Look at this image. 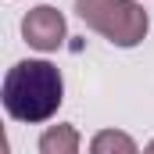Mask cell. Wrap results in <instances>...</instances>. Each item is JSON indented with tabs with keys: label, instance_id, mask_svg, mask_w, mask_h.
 I'll list each match as a JSON object with an SVG mask.
<instances>
[{
	"label": "cell",
	"instance_id": "obj_3",
	"mask_svg": "<svg viewBox=\"0 0 154 154\" xmlns=\"http://www.w3.org/2000/svg\"><path fill=\"white\" fill-rule=\"evenodd\" d=\"M65 32H68L65 14L57 7H50V4H39V7H32L22 18V36H25V43L36 47V50H43V54L57 50L65 43Z\"/></svg>",
	"mask_w": 154,
	"mask_h": 154
},
{
	"label": "cell",
	"instance_id": "obj_6",
	"mask_svg": "<svg viewBox=\"0 0 154 154\" xmlns=\"http://www.w3.org/2000/svg\"><path fill=\"white\" fill-rule=\"evenodd\" d=\"M143 154H154V140H151V143H147V147H143Z\"/></svg>",
	"mask_w": 154,
	"mask_h": 154
},
{
	"label": "cell",
	"instance_id": "obj_1",
	"mask_svg": "<svg viewBox=\"0 0 154 154\" xmlns=\"http://www.w3.org/2000/svg\"><path fill=\"white\" fill-rule=\"evenodd\" d=\"M0 100L14 122H25V125L50 122L65 100L61 68L43 57H25V61L11 65L4 75V86H0Z\"/></svg>",
	"mask_w": 154,
	"mask_h": 154
},
{
	"label": "cell",
	"instance_id": "obj_4",
	"mask_svg": "<svg viewBox=\"0 0 154 154\" xmlns=\"http://www.w3.org/2000/svg\"><path fill=\"white\" fill-rule=\"evenodd\" d=\"M79 143H82V136H79L75 125L57 122V125H47V129H43V136H39V154H79Z\"/></svg>",
	"mask_w": 154,
	"mask_h": 154
},
{
	"label": "cell",
	"instance_id": "obj_5",
	"mask_svg": "<svg viewBox=\"0 0 154 154\" xmlns=\"http://www.w3.org/2000/svg\"><path fill=\"white\" fill-rule=\"evenodd\" d=\"M90 154H140L136 140L122 129H100L90 140Z\"/></svg>",
	"mask_w": 154,
	"mask_h": 154
},
{
	"label": "cell",
	"instance_id": "obj_2",
	"mask_svg": "<svg viewBox=\"0 0 154 154\" xmlns=\"http://www.w3.org/2000/svg\"><path fill=\"white\" fill-rule=\"evenodd\" d=\"M75 14L86 22V29L100 32L111 47L133 50L147 39L151 14L136 0H75Z\"/></svg>",
	"mask_w": 154,
	"mask_h": 154
}]
</instances>
